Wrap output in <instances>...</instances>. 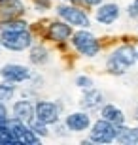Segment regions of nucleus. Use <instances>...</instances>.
<instances>
[{
	"mask_svg": "<svg viewBox=\"0 0 138 145\" xmlns=\"http://www.w3.org/2000/svg\"><path fill=\"white\" fill-rule=\"evenodd\" d=\"M136 53L138 51H134L133 45H121V47H117L116 51L110 55V59H108V62H106L108 72H110V74H116V75H123L138 60Z\"/></svg>",
	"mask_w": 138,
	"mask_h": 145,
	"instance_id": "1",
	"label": "nucleus"
},
{
	"mask_svg": "<svg viewBox=\"0 0 138 145\" xmlns=\"http://www.w3.org/2000/svg\"><path fill=\"white\" fill-rule=\"evenodd\" d=\"M0 43L11 51H25L32 45V36L28 30H10V32H2Z\"/></svg>",
	"mask_w": 138,
	"mask_h": 145,
	"instance_id": "2",
	"label": "nucleus"
},
{
	"mask_svg": "<svg viewBox=\"0 0 138 145\" xmlns=\"http://www.w3.org/2000/svg\"><path fill=\"white\" fill-rule=\"evenodd\" d=\"M72 45H74L81 55H85V57H95V55L100 51V45L96 42V38L91 32H87V30L76 32L74 36H72Z\"/></svg>",
	"mask_w": 138,
	"mask_h": 145,
	"instance_id": "3",
	"label": "nucleus"
},
{
	"mask_svg": "<svg viewBox=\"0 0 138 145\" xmlns=\"http://www.w3.org/2000/svg\"><path fill=\"white\" fill-rule=\"evenodd\" d=\"M57 15L63 17L68 25H74V27L87 28L91 25L87 13H85L83 10H80V8H74V6H59L57 8Z\"/></svg>",
	"mask_w": 138,
	"mask_h": 145,
	"instance_id": "4",
	"label": "nucleus"
},
{
	"mask_svg": "<svg viewBox=\"0 0 138 145\" xmlns=\"http://www.w3.org/2000/svg\"><path fill=\"white\" fill-rule=\"evenodd\" d=\"M116 140V124L106 121V119H100L93 124V130H91V141H96V143H110V141Z\"/></svg>",
	"mask_w": 138,
	"mask_h": 145,
	"instance_id": "5",
	"label": "nucleus"
},
{
	"mask_svg": "<svg viewBox=\"0 0 138 145\" xmlns=\"http://www.w3.org/2000/svg\"><path fill=\"white\" fill-rule=\"evenodd\" d=\"M34 111H36V119L44 124H53L59 121V108L53 102L42 100V102H38L34 106Z\"/></svg>",
	"mask_w": 138,
	"mask_h": 145,
	"instance_id": "6",
	"label": "nucleus"
},
{
	"mask_svg": "<svg viewBox=\"0 0 138 145\" xmlns=\"http://www.w3.org/2000/svg\"><path fill=\"white\" fill-rule=\"evenodd\" d=\"M25 13V6L19 0H0V23L17 19Z\"/></svg>",
	"mask_w": 138,
	"mask_h": 145,
	"instance_id": "7",
	"label": "nucleus"
},
{
	"mask_svg": "<svg viewBox=\"0 0 138 145\" xmlns=\"http://www.w3.org/2000/svg\"><path fill=\"white\" fill-rule=\"evenodd\" d=\"M0 74L10 83H21V81H27L30 77V70H28L27 66H21V64H6L0 70Z\"/></svg>",
	"mask_w": 138,
	"mask_h": 145,
	"instance_id": "8",
	"label": "nucleus"
},
{
	"mask_svg": "<svg viewBox=\"0 0 138 145\" xmlns=\"http://www.w3.org/2000/svg\"><path fill=\"white\" fill-rule=\"evenodd\" d=\"M91 124V117L87 113H70L68 117H66V128L72 130V132H83V130L89 128Z\"/></svg>",
	"mask_w": 138,
	"mask_h": 145,
	"instance_id": "9",
	"label": "nucleus"
},
{
	"mask_svg": "<svg viewBox=\"0 0 138 145\" xmlns=\"http://www.w3.org/2000/svg\"><path fill=\"white\" fill-rule=\"evenodd\" d=\"M70 34H72V28H70L68 23H63V21H55L49 25L48 28V38L53 40V42H64L68 40Z\"/></svg>",
	"mask_w": 138,
	"mask_h": 145,
	"instance_id": "10",
	"label": "nucleus"
},
{
	"mask_svg": "<svg viewBox=\"0 0 138 145\" xmlns=\"http://www.w3.org/2000/svg\"><path fill=\"white\" fill-rule=\"evenodd\" d=\"M119 17V6L117 4H104L96 10V21L102 25H112Z\"/></svg>",
	"mask_w": 138,
	"mask_h": 145,
	"instance_id": "11",
	"label": "nucleus"
},
{
	"mask_svg": "<svg viewBox=\"0 0 138 145\" xmlns=\"http://www.w3.org/2000/svg\"><path fill=\"white\" fill-rule=\"evenodd\" d=\"M13 115H15L19 121L30 124L32 117H36V111H34V106H32L28 100H19V102L13 104Z\"/></svg>",
	"mask_w": 138,
	"mask_h": 145,
	"instance_id": "12",
	"label": "nucleus"
},
{
	"mask_svg": "<svg viewBox=\"0 0 138 145\" xmlns=\"http://www.w3.org/2000/svg\"><path fill=\"white\" fill-rule=\"evenodd\" d=\"M116 141L123 145H134L138 143V130H133V128H127V126H116Z\"/></svg>",
	"mask_w": 138,
	"mask_h": 145,
	"instance_id": "13",
	"label": "nucleus"
},
{
	"mask_svg": "<svg viewBox=\"0 0 138 145\" xmlns=\"http://www.w3.org/2000/svg\"><path fill=\"white\" fill-rule=\"evenodd\" d=\"M102 104V92L96 91V89H87V92L83 94V98H81V106H83L85 109H95L98 108Z\"/></svg>",
	"mask_w": 138,
	"mask_h": 145,
	"instance_id": "14",
	"label": "nucleus"
},
{
	"mask_svg": "<svg viewBox=\"0 0 138 145\" xmlns=\"http://www.w3.org/2000/svg\"><path fill=\"white\" fill-rule=\"evenodd\" d=\"M102 119L114 123L116 126H119V124L125 123V115H123V111L119 108H116V106H112V104H108V106L102 108Z\"/></svg>",
	"mask_w": 138,
	"mask_h": 145,
	"instance_id": "15",
	"label": "nucleus"
},
{
	"mask_svg": "<svg viewBox=\"0 0 138 145\" xmlns=\"http://www.w3.org/2000/svg\"><path fill=\"white\" fill-rule=\"evenodd\" d=\"M30 62L32 64H44L48 62V51L42 45H36V47L30 49Z\"/></svg>",
	"mask_w": 138,
	"mask_h": 145,
	"instance_id": "16",
	"label": "nucleus"
},
{
	"mask_svg": "<svg viewBox=\"0 0 138 145\" xmlns=\"http://www.w3.org/2000/svg\"><path fill=\"white\" fill-rule=\"evenodd\" d=\"M2 32H10V30H27V23L19 21V19H11V21L2 23Z\"/></svg>",
	"mask_w": 138,
	"mask_h": 145,
	"instance_id": "17",
	"label": "nucleus"
},
{
	"mask_svg": "<svg viewBox=\"0 0 138 145\" xmlns=\"http://www.w3.org/2000/svg\"><path fill=\"white\" fill-rule=\"evenodd\" d=\"M15 92V85H10V83H0V100H10Z\"/></svg>",
	"mask_w": 138,
	"mask_h": 145,
	"instance_id": "18",
	"label": "nucleus"
},
{
	"mask_svg": "<svg viewBox=\"0 0 138 145\" xmlns=\"http://www.w3.org/2000/svg\"><path fill=\"white\" fill-rule=\"evenodd\" d=\"M30 128L34 130L38 136H48V128H46V124L40 123L38 119H36V123H30Z\"/></svg>",
	"mask_w": 138,
	"mask_h": 145,
	"instance_id": "19",
	"label": "nucleus"
},
{
	"mask_svg": "<svg viewBox=\"0 0 138 145\" xmlns=\"http://www.w3.org/2000/svg\"><path fill=\"white\" fill-rule=\"evenodd\" d=\"M76 85H78V87H81V89H91V87H93V81H91V77L80 75V77L76 79Z\"/></svg>",
	"mask_w": 138,
	"mask_h": 145,
	"instance_id": "20",
	"label": "nucleus"
},
{
	"mask_svg": "<svg viewBox=\"0 0 138 145\" xmlns=\"http://www.w3.org/2000/svg\"><path fill=\"white\" fill-rule=\"evenodd\" d=\"M129 15H131V17H134V19L138 17V0H134L133 4L129 6Z\"/></svg>",
	"mask_w": 138,
	"mask_h": 145,
	"instance_id": "21",
	"label": "nucleus"
},
{
	"mask_svg": "<svg viewBox=\"0 0 138 145\" xmlns=\"http://www.w3.org/2000/svg\"><path fill=\"white\" fill-rule=\"evenodd\" d=\"M6 108H4V104H2V100H0V121H6Z\"/></svg>",
	"mask_w": 138,
	"mask_h": 145,
	"instance_id": "22",
	"label": "nucleus"
},
{
	"mask_svg": "<svg viewBox=\"0 0 138 145\" xmlns=\"http://www.w3.org/2000/svg\"><path fill=\"white\" fill-rule=\"evenodd\" d=\"M85 4H89V6H98L102 2V0H83Z\"/></svg>",
	"mask_w": 138,
	"mask_h": 145,
	"instance_id": "23",
	"label": "nucleus"
},
{
	"mask_svg": "<svg viewBox=\"0 0 138 145\" xmlns=\"http://www.w3.org/2000/svg\"><path fill=\"white\" fill-rule=\"evenodd\" d=\"M134 119H138V108L134 109Z\"/></svg>",
	"mask_w": 138,
	"mask_h": 145,
	"instance_id": "24",
	"label": "nucleus"
},
{
	"mask_svg": "<svg viewBox=\"0 0 138 145\" xmlns=\"http://www.w3.org/2000/svg\"><path fill=\"white\" fill-rule=\"evenodd\" d=\"M66 2H74V0H66Z\"/></svg>",
	"mask_w": 138,
	"mask_h": 145,
	"instance_id": "25",
	"label": "nucleus"
},
{
	"mask_svg": "<svg viewBox=\"0 0 138 145\" xmlns=\"http://www.w3.org/2000/svg\"><path fill=\"white\" fill-rule=\"evenodd\" d=\"M136 59H138V53H136Z\"/></svg>",
	"mask_w": 138,
	"mask_h": 145,
	"instance_id": "26",
	"label": "nucleus"
}]
</instances>
